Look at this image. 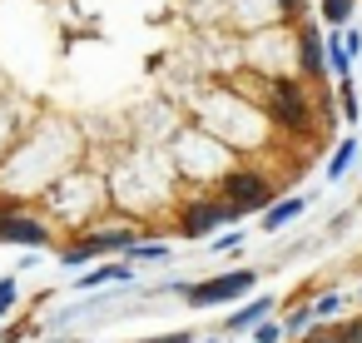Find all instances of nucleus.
<instances>
[{
  "instance_id": "7",
  "label": "nucleus",
  "mask_w": 362,
  "mask_h": 343,
  "mask_svg": "<svg viewBox=\"0 0 362 343\" xmlns=\"http://www.w3.org/2000/svg\"><path fill=\"white\" fill-rule=\"evenodd\" d=\"M124 288V283H134V274H129V264H100V269H90L85 279H75V288L80 293H90V288Z\"/></svg>"
},
{
  "instance_id": "14",
  "label": "nucleus",
  "mask_w": 362,
  "mask_h": 343,
  "mask_svg": "<svg viewBox=\"0 0 362 343\" xmlns=\"http://www.w3.org/2000/svg\"><path fill=\"white\" fill-rule=\"evenodd\" d=\"M342 115L357 125V115H362V105H357V95H352V85H342Z\"/></svg>"
},
{
  "instance_id": "2",
  "label": "nucleus",
  "mask_w": 362,
  "mask_h": 343,
  "mask_svg": "<svg viewBox=\"0 0 362 343\" xmlns=\"http://www.w3.org/2000/svg\"><path fill=\"white\" fill-rule=\"evenodd\" d=\"M268 110L283 130H303L308 125V100H303V85L298 80H273L268 85Z\"/></svg>"
},
{
  "instance_id": "1",
  "label": "nucleus",
  "mask_w": 362,
  "mask_h": 343,
  "mask_svg": "<svg viewBox=\"0 0 362 343\" xmlns=\"http://www.w3.org/2000/svg\"><path fill=\"white\" fill-rule=\"evenodd\" d=\"M253 283H258L253 269H233V274H218V279H209V283H189L184 298H189L194 308H214V303H233V298L253 293Z\"/></svg>"
},
{
  "instance_id": "22",
  "label": "nucleus",
  "mask_w": 362,
  "mask_h": 343,
  "mask_svg": "<svg viewBox=\"0 0 362 343\" xmlns=\"http://www.w3.org/2000/svg\"><path fill=\"white\" fill-rule=\"evenodd\" d=\"M144 343H194L189 333H159V338H144Z\"/></svg>"
},
{
  "instance_id": "6",
  "label": "nucleus",
  "mask_w": 362,
  "mask_h": 343,
  "mask_svg": "<svg viewBox=\"0 0 362 343\" xmlns=\"http://www.w3.org/2000/svg\"><path fill=\"white\" fill-rule=\"evenodd\" d=\"M298 60H303V70L313 75V80H322L332 65H327V35L317 30V26H303L298 30Z\"/></svg>"
},
{
  "instance_id": "25",
  "label": "nucleus",
  "mask_w": 362,
  "mask_h": 343,
  "mask_svg": "<svg viewBox=\"0 0 362 343\" xmlns=\"http://www.w3.org/2000/svg\"><path fill=\"white\" fill-rule=\"evenodd\" d=\"M6 214H11V209H0V219H6Z\"/></svg>"
},
{
  "instance_id": "19",
  "label": "nucleus",
  "mask_w": 362,
  "mask_h": 343,
  "mask_svg": "<svg viewBox=\"0 0 362 343\" xmlns=\"http://www.w3.org/2000/svg\"><path fill=\"white\" fill-rule=\"evenodd\" d=\"M337 333H342V338H347V343H362V318H352V323H342V328H337Z\"/></svg>"
},
{
  "instance_id": "24",
  "label": "nucleus",
  "mask_w": 362,
  "mask_h": 343,
  "mask_svg": "<svg viewBox=\"0 0 362 343\" xmlns=\"http://www.w3.org/2000/svg\"><path fill=\"white\" fill-rule=\"evenodd\" d=\"M199 343H218V338H199Z\"/></svg>"
},
{
  "instance_id": "18",
  "label": "nucleus",
  "mask_w": 362,
  "mask_h": 343,
  "mask_svg": "<svg viewBox=\"0 0 362 343\" xmlns=\"http://www.w3.org/2000/svg\"><path fill=\"white\" fill-rule=\"evenodd\" d=\"M134 259H169V249H164V244H139Z\"/></svg>"
},
{
  "instance_id": "4",
  "label": "nucleus",
  "mask_w": 362,
  "mask_h": 343,
  "mask_svg": "<svg viewBox=\"0 0 362 343\" xmlns=\"http://www.w3.org/2000/svg\"><path fill=\"white\" fill-rule=\"evenodd\" d=\"M238 214H248V209H238V204H218V199H204V204H194V209L179 219V234H184V239H204V234H214L218 224H228V219H238Z\"/></svg>"
},
{
  "instance_id": "16",
  "label": "nucleus",
  "mask_w": 362,
  "mask_h": 343,
  "mask_svg": "<svg viewBox=\"0 0 362 343\" xmlns=\"http://www.w3.org/2000/svg\"><path fill=\"white\" fill-rule=\"evenodd\" d=\"M253 338H258V343H278V338H283V328H278V323H258V328H253Z\"/></svg>"
},
{
  "instance_id": "3",
  "label": "nucleus",
  "mask_w": 362,
  "mask_h": 343,
  "mask_svg": "<svg viewBox=\"0 0 362 343\" xmlns=\"http://www.w3.org/2000/svg\"><path fill=\"white\" fill-rule=\"evenodd\" d=\"M223 194H228L238 209H248V214H253V209H263V214L273 209V189H268V179L253 174V169H233V174L223 179Z\"/></svg>"
},
{
  "instance_id": "11",
  "label": "nucleus",
  "mask_w": 362,
  "mask_h": 343,
  "mask_svg": "<svg viewBox=\"0 0 362 343\" xmlns=\"http://www.w3.org/2000/svg\"><path fill=\"white\" fill-rule=\"evenodd\" d=\"M327 65H332V75H347V65H352V55H347V35H332V40H327Z\"/></svg>"
},
{
  "instance_id": "10",
  "label": "nucleus",
  "mask_w": 362,
  "mask_h": 343,
  "mask_svg": "<svg viewBox=\"0 0 362 343\" xmlns=\"http://www.w3.org/2000/svg\"><path fill=\"white\" fill-rule=\"evenodd\" d=\"M352 159H357V140H342V145H337V154L327 159V179H342Z\"/></svg>"
},
{
  "instance_id": "9",
  "label": "nucleus",
  "mask_w": 362,
  "mask_h": 343,
  "mask_svg": "<svg viewBox=\"0 0 362 343\" xmlns=\"http://www.w3.org/2000/svg\"><path fill=\"white\" fill-rule=\"evenodd\" d=\"M303 204H308V199H278V204H273V209L263 214V229L273 234V229H283V224H293V219L303 214Z\"/></svg>"
},
{
  "instance_id": "20",
  "label": "nucleus",
  "mask_w": 362,
  "mask_h": 343,
  "mask_svg": "<svg viewBox=\"0 0 362 343\" xmlns=\"http://www.w3.org/2000/svg\"><path fill=\"white\" fill-rule=\"evenodd\" d=\"M308 343H347V338H342V333H337V328H332V333H327V328H322V333H308Z\"/></svg>"
},
{
  "instance_id": "5",
  "label": "nucleus",
  "mask_w": 362,
  "mask_h": 343,
  "mask_svg": "<svg viewBox=\"0 0 362 343\" xmlns=\"http://www.w3.org/2000/svg\"><path fill=\"white\" fill-rule=\"evenodd\" d=\"M50 239V229L40 224V219H30V214H6L0 219V244H21V249H40Z\"/></svg>"
},
{
  "instance_id": "13",
  "label": "nucleus",
  "mask_w": 362,
  "mask_h": 343,
  "mask_svg": "<svg viewBox=\"0 0 362 343\" xmlns=\"http://www.w3.org/2000/svg\"><path fill=\"white\" fill-rule=\"evenodd\" d=\"M313 318H317V313H313V308H308V303H298V308H293V313H288V318H283V328H288V333H303V328H308V323H313Z\"/></svg>"
},
{
  "instance_id": "12",
  "label": "nucleus",
  "mask_w": 362,
  "mask_h": 343,
  "mask_svg": "<svg viewBox=\"0 0 362 343\" xmlns=\"http://www.w3.org/2000/svg\"><path fill=\"white\" fill-rule=\"evenodd\" d=\"M322 16H327L332 26H347V21H352V0H322Z\"/></svg>"
},
{
  "instance_id": "8",
  "label": "nucleus",
  "mask_w": 362,
  "mask_h": 343,
  "mask_svg": "<svg viewBox=\"0 0 362 343\" xmlns=\"http://www.w3.org/2000/svg\"><path fill=\"white\" fill-rule=\"evenodd\" d=\"M263 313H273V298H268V293H258V298H248L243 308H233V318H228L223 328H228V333H253V328L263 323Z\"/></svg>"
},
{
  "instance_id": "21",
  "label": "nucleus",
  "mask_w": 362,
  "mask_h": 343,
  "mask_svg": "<svg viewBox=\"0 0 362 343\" xmlns=\"http://www.w3.org/2000/svg\"><path fill=\"white\" fill-rule=\"evenodd\" d=\"M233 244H243V229H233V234H223V239H214V249H233Z\"/></svg>"
},
{
  "instance_id": "17",
  "label": "nucleus",
  "mask_w": 362,
  "mask_h": 343,
  "mask_svg": "<svg viewBox=\"0 0 362 343\" xmlns=\"http://www.w3.org/2000/svg\"><path fill=\"white\" fill-rule=\"evenodd\" d=\"M16 303V279H0V313H11Z\"/></svg>"
},
{
  "instance_id": "15",
  "label": "nucleus",
  "mask_w": 362,
  "mask_h": 343,
  "mask_svg": "<svg viewBox=\"0 0 362 343\" xmlns=\"http://www.w3.org/2000/svg\"><path fill=\"white\" fill-rule=\"evenodd\" d=\"M337 308H342V298H337V293H322V298L313 303V313H317V318H327V313H337Z\"/></svg>"
},
{
  "instance_id": "23",
  "label": "nucleus",
  "mask_w": 362,
  "mask_h": 343,
  "mask_svg": "<svg viewBox=\"0 0 362 343\" xmlns=\"http://www.w3.org/2000/svg\"><path fill=\"white\" fill-rule=\"evenodd\" d=\"M278 6H283V11H303V0H278Z\"/></svg>"
}]
</instances>
